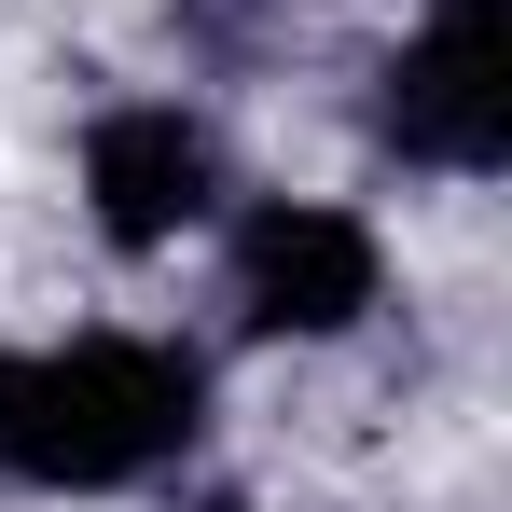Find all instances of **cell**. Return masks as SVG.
Returning <instances> with one entry per match:
<instances>
[{"label":"cell","mask_w":512,"mask_h":512,"mask_svg":"<svg viewBox=\"0 0 512 512\" xmlns=\"http://www.w3.org/2000/svg\"><path fill=\"white\" fill-rule=\"evenodd\" d=\"M208 416V374L180 346H139V333H84L56 360H14L0 374V471L28 485H139L167 471Z\"/></svg>","instance_id":"obj_1"},{"label":"cell","mask_w":512,"mask_h":512,"mask_svg":"<svg viewBox=\"0 0 512 512\" xmlns=\"http://www.w3.org/2000/svg\"><path fill=\"white\" fill-rule=\"evenodd\" d=\"M374 125H388L402 167L485 180L512 153V0H429V28L388 56Z\"/></svg>","instance_id":"obj_2"},{"label":"cell","mask_w":512,"mask_h":512,"mask_svg":"<svg viewBox=\"0 0 512 512\" xmlns=\"http://www.w3.org/2000/svg\"><path fill=\"white\" fill-rule=\"evenodd\" d=\"M0 374H14V360H0Z\"/></svg>","instance_id":"obj_6"},{"label":"cell","mask_w":512,"mask_h":512,"mask_svg":"<svg viewBox=\"0 0 512 512\" xmlns=\"http://www.w3.org/2000/svg\"><path fill=\"white\" fill-rule=\"evenodd\" d=\"M208 194H222V153H208L194 111H97V139H84V208H97L111 250H167V236H194Z\"/></svg>","instance_id":"obj_4"},{"label":"cell","mask_w":512,"mask_h":512,"mask_svg":"<svg viewBox=\"0 0 512 512\" xmlns=\"http://www.w3.org/2000/svg\"><path fill=\"white\" fill-rule=\"evenodd\" d=\"M208 512H250V499H208Z\"/></svg>","instance_id":"obj_5"},{"label":"cell","mask_w":512,"mask_h":512,"mask_svg":"<svg viewBox=\"0 0 512 512\" xmlns=\"http://www.w3.org/2000/svg\"><path fill=\"white\" fill-rule=\"evenodd\" d=\"M360 305H374V222L305 208V194L236 222V319L250 333H346Z\"/></svg>","instance_id":"obj_3"}]
</instances>
